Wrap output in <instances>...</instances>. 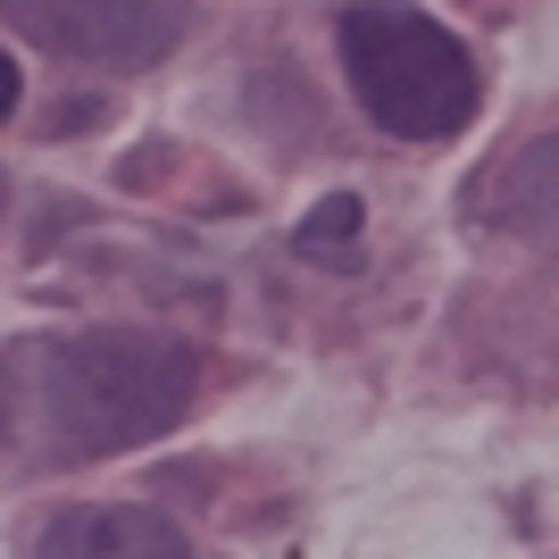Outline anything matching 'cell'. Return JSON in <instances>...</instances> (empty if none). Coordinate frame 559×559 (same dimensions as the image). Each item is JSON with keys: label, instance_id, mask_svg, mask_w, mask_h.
Returning <instances> with one entry per match:
<instances>
[{"label": "cell", "instance_id": "1", "mask_svg": "<svg viewBox=\"0 0 559 559\" xmlns=\"http://www.w3.org/2000/svg\"><path fill=\"white\" fill-rule=\"evenodd\" d=\"M201 359L151 326H68L0 350V460L84 467L151 443L192 409Z\"/></svg>", "mask_w": 559, "mask_h": 559}, {"label": "cell", "instance_id": "2", "mask_svg": "<svg viewBox=\"0 0 559 559\" xmlns=\"http://www.w3.org/2000/svg\"><path fill=\"white\" fill-rule=\"evenodd\" d=\"M343 68L359 109L401 142H443L476 117V59L451 25L409 0H359L343 9Z\"/></svg>", "mask_w": 559, "mask_h": 559}, {"label": "cell", "instance_id": "3", "mask_svg": "<svg viewBox=\"0 0 559 559\" xmlns=\"http://www.w3.org/2000/svg\"><path fill=\"white\" fill-rule=\"evenodd\" d=\"M0 17L17 25L25 43H43L50 59L134 75V68H159L167 50L185 43L192 0H0Z\"/></svg>", "mask_w": 559, "mask_h": 559}, {"label": "cell", "instance_id": "4", "mask_svg": "<svg viewBox=\"0 0 559 559\" xmlns=\"http://www.w3.org/2000/svg\"><path fill=\"white\" fill-rule=\"evenodd\" d=\"M476 217L492 234H518V242H543L559 251V134H535L526 151L492 167L476 185Z\"/></svg>", "mask_w": 559, "mask_h": 559}, {"label": "cell", "instance_id": "5", "mask_svg": "<svg viewBox=\"0 0 559 559\" xmlns=\"http://www.w3.org/2000/svg\"><path fill=\"white\" fill-rule=\"evenodd\" d=\"M43 559H192V543L151 501H100V510L50 518Z\"/></svg>", "mask_w": 559, "mask_h": 559}, {"label": "cell", "instance_id": "6", "mask_svg": "<svg viewBox=\"0 0 559 559\" xmlns=\"http://www.w3.org/2000/svg\"><path fill=\"white\" fill-rule=\"evenodd\" d=\"M359 234H368V217H359V192H326L318 210L293 226V251L309 259V267H359Z\"/></svg>", "mask_w": 559, "mask_h": 559}, {"label": "cell", "instance_id": "7", "mask_svg": "<svg viewBox=\"0 0 559 559\" xmlns=\"http://www.w3.org/2000/svg\"><path fill=\"white\" fill-rule=\"evenodd\" d=\"M17 109V68H9V50H0V117Z\"/></svg>", "mask_w": 559, "mask_h": 559}]
</instances>
